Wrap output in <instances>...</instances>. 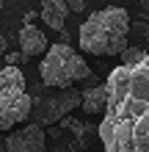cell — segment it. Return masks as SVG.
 <instances>
[{"label": "cell", "mask_w": 149, "mask_h": 152, "mask_svg": "<svg viewBox=\"0 0 149 152\" xmlns=\"http://www.w3.org/2000/svg\"><path fill=\"white\" fill-rule=\"evenodd\" d=\"M105 86L108 111L100 122L105 152H149V56L110 69Z\"/></svg>", "instance_id": "1"}, {"label": "cell", "mask_w": 149, "mask_h": 152, "mask_svg": "<svg viewBox=\"0 0 149 152\" xmlns=\"http://www.w3.org/2000/svg\"><path fill=\"white\" fill-rule=\"evenodd\" d=\"M83 53L91 56H121L130 47V17L121 6H105L94 11L77 31Z\"/></svg>", "instance_id": "2"}, {"label": "cell", "mask_w": 149, "mask_h": 152, "mask_svg": "<svg viewBox=\"0 0 149 152\" xmlns=\"http://www.w3.org/2000/svg\"><path fill=\"white\" fill-rule=\"evenodd\" d=\"M39 75H41V86L66 91V88H72L77 80L91 77V69H89L83 56H77L69 44L58 42V44H52V47L44 53L41 66H39Z\"/></svg>", "instance_id": "3"}, {"label": "cell", "mask_w": 149, "mask_h": 152, "mask_svg": "<svg viewBox=\"0 0 149 152\" xmlns=\"http://www.w3.org/2000/svg\"><path fill=\"white\" fill-rule=\"evenodd\" d=\"M31 100H33V111H31L33 124L47 127L52 122L66 119L75 108H80L83 105V91H77V88L61 91V88L36 86V88H31Z\"/></svg>", "instance_id": "4"}, {"label": "cell", "mask_w": 149, "mask_h": 152, "mask_svg": "<svg viewBox=\"0 0 149 152\" xmlns=\"http://www.w3.org/2000/svg\"><path fill=\"white\" fill-rule=\"evenodd\" d=\"M31 111H33V100H31L28 88H22V91H0V130H8L17 122L31 119Z\"/></svg>", "instance_id": "5"}, {"label": "cell", "mask_w": 149, "mask_h": 152, "mask_svg": "<svg viewBox=\"0 0 149 152\" xmlns=\"http://www.w3.org/2000/svg\"><path fill=\"white\" fill-rule=\"evenodd\" d=\"M6 144L11 152H47V136H44V127L31 122L22 130H14L6 138Z\"/></svg>", "instance_id": "6"}, {"label": "cell", "mask_w": 149, "mask_h": 152, "mask_svg": "<svg viewBox=\"0 0 149 152\" xmlns=\"http://www.w3.org/2000/svg\"><path fill=\"white\" fill-rule=\"evenodd\" d=\"M47 36L41 33L36 25H22L20 31V53L25 58H33V56H41V53H47Z\"/></svg>", "instance_id": "7"}, {"label": "cell", "mask_w": 149, "mask_h": 152, "mask_svg": "<svg viewBox=\"0 0 149 152\" xmlns=\"http://www.w3.org/2000/svg\"><path fill=\"white\" fill-rule=\"evenodd\" d=\"M39 17L44 20L47 28H52V31H64L66 17H69L66 0H41V11H39Z\"/></svg>", "instance_id": "8"}, {"label": "cell", "mask_w": 149, "mask_h": 152, "mask_svg": "<svg viewBox=\"0 0 149 152\" xmlns=\"http://www.w3.org/2000/svg\"><path fill=\"white\" fill-rule=\"evenodd\" d=\"M80 108L89 113V116H97V113H102L105 116V111H108V86H94V88H86L83 91V105Z\"/></svg>", "instance_id": "9"}, {"label": "cell", "mask_w": 149, "mask_h": 152, "mask_svg": "<svg viewBox=\"0 0 149 152\" xmlns=\"http://www.w3.org/2000/svg\"><path fill=\"white\" fill-rule=\"evenodd\" d=\"M25 75L20 66H3L0 69V91H22Z\"/></svg>", "instance_id": "10"}, {"label": "cell", "mask_w": 149, "mask_h": 152, "mask_svg": "<svg viewBox=\"0 0 149 152\" xmlns=\"http://www.w3.org/2000/svg\"><path fill=\"white\" fill-rule=\"evenodd\" d=\"M130 47H141L149 53V22L146 20H135L130 22Z\"/></svg>", "instance_id": "11"}, {"label": "cell", "mask_w": 149, "mask_h": 152, "mask_svg": "<svg viewBox=\"0 0 149 152\" xmlns=\"http://www.w3.org/2000/svg\"><path fill=\"white\" fill-rule=\"evenodd\" d=\"M146 56H149V53H146V50H141V47H127L124 53H121V64H127V66L141 64Z\"/></svg>", "instance_id": "12"}, {"label": "cell", "mask_w": 149, "mask_h": 152, "mask_svg": "<svg viewBox=\"0 0 149 152\" xmlns=\"http://www.w3.org/2000/svg\"><path fill=\"white\" fill-rule=\"evenodd\" d=\"M22 61H25L22 53H6V66H20Z\"/></svg>", "instance_id": "13"}, {"label": "cell", "mask_w": 149, "mask_h": 152, "mask_svg": "<svg viewBox=\"0 0 149 152\" xmlns=\"http://www.w3.org/2000/svg\"><path fill=\"white\" fill-rule=\"evenodd\" d=\"M66 6H69V11H86V3H83V0H66Z\"/></svg>", "instance_id": "14"}, {"label": "cell", "mask_w": 149, "mask_h": 152, "mask_svg": "<svg viewBox=\"0 0 149 152\" xmlns=\"http://www.w3.org/2000/svg\"><path fill=\"white\" fill-rule=\"evenodd\" d=\"M6 50H8V42H6L3 33H0V58H6Z\"/></svg>", "instance_id": "15"}, {"label": "cell", "mask_w": 149, "mask_h": 152, "mask_svg": "<svg viewBox=\"0 0 149 152\" xmlns=\"http://www.w3.org/2000/svg\"><path fill=\"white\" fill-rule=\"evenodd\" d=\"M69 42H72V31H61V44H69Z\"/></svg>", "instance_id": "16"}, {"label": "cell", "mask_w": 149, "mask_h": 152, "mask_svg": "<svg viewBox=\"0 0 149 152\" xmlns=\"http://www.w3.org/2000/svg\"><path fill=\"white\" fill-rule=\"evenodd\" d=\"M33 20H36V14H33V11L25 14V25H33Z\"/></svg>", "instance_id": "17"}, {"label": "cell", "mask_w": 149, "mask_h": 152, "mask_svg": "<svg viewBox=\"0 0 149 152\" xmlns=\"http://www.w3.org/2000/svg\"><path fill=\"white\" fill-rule=\"evenodd\" d=\"M0 152H11V149H8V144H6V138H0Z\"/></svg>", "instance_id": "18"}, {"label": "cell", "mask_w": 149, "mask_h": 152, "mask_svg": "<svg viewBox=\"0 0 149 152\" xmlns=\"http://www.w3.org/2000/svg\"><path fill=\"white\" fill-rule=\"evenodd\" d=\"M149 11V0H141V14H146Z\"/></svg>", "instance_id": "19"}, {"label": "cell", "mask_w": 149, "mask_h": 152, "mask_svg": "<svg viewBox=\"0 0 149 152\" xmlns=\"http://www.w3.org/2000/svg\"><path fill=\"white\" fill-rule=\"evenodd\" d=\"M0 6H3V0H0Z\"/></svg>", "instance_id": "20"}]
</instances>
